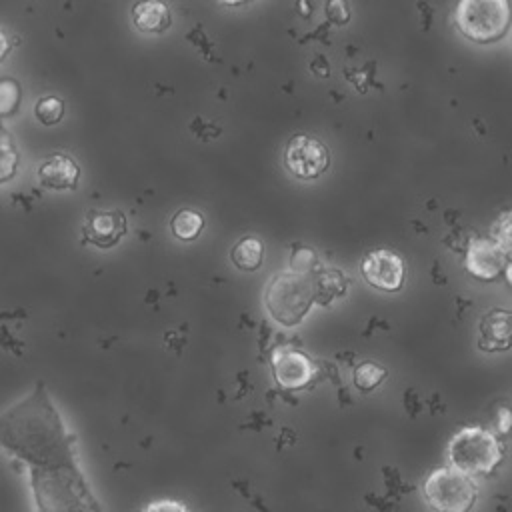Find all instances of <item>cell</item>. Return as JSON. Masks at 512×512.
<instances>
[{
	"mask_svg": "<svg viewBox=\"0 0 512 512\" xmlns=\"http://www.w3.org/2000/svg\"><path fill=\"white\" fill-rule=\"evenodd\" d=\"M0 446L26 462L30 472L78 468L74 438L62 426L40 384L30 398L0 416Z\"/></svg>",
	"mask_w": 512,
	"mask_h": 512,
	"instance_id": "cell-1",
	"label": "cell"
},
{
	"mask_svg": "<svg viewBox=\"0 0 512 512\" xmlns=\"http://www.w3.org/2000/svg\"><path fill=\"white\" fill-rule=\"evenodd\" d=\"M30 486L38 512H100L78 468L30 472Z\"/></svg>",
	"mask_w": 512,
	"mask_h": 512,
	"instance_id": "cell-2",
	"label": "cell"
},
{
	"mask_svg": "<svg viewBox=\"0 0 512 512\" xmlns=\"http://www.w3.org/2000/svg\"><path fill=\"white\" fill-rule=\"evenodd\" d=\"M500 460H502V444L492 432L480 426L462 428L448 442L450 468L470 478L480 474H490L500 464Z\"/></svg>",
	"mask_w": 512,
	"mask_h": 512,
	"instance_id": "cell-3",
	"label": "cell"
},
{
	"mask_svg": "<svg viewBox=\"0 0 512 512\" xmlns=\"http://www.w3.org/2000/svg\"><path fill=\"white\" fill-rule=\"evenodd\" d=\"M422 494L434 512H470L476 504L478 488L470 476L444 466L426 476Z\"/></svg>",
	"mask_w": 512,
	"mask_h": 512,
	"instance_id": "cell-4",
	"label": "cell"
},
{
	"mask_svg": "<svg viewBox=\"0 0 512 512\" xmlns=\"http://www.w3.org/2000/svg\"><path fill=\"white\" fill-rule=\"evenodd\" d=\"M314 298L316 288L310 278L304 274L286 272L270 280L266 290V308L280 324L294 326L304 318Z\"/></svg>",
	"mask_w": 512,
	"mask_h": 512,
	"instance_id": "cell-5",
	"label": "cell"
},
{
	"mask_svg": "<svg viewBox=\"0 0 512 512\" xmlns=\"http://www.w3.org/2000/svg\"><path fill=\"white\" fill-rule=\"evenodd\" d=\"M456 24L474 42H494L510 26L508 4L504 0H464L456 8Z\"/></svg>",
	"mask_w": 512,
	"mask_h": 512,
	"instance_id": "cell-6",
	"label": "cell"
},
{
	"mask_svg": "<svg viewBox=\"0 0 512 512\" xmlns=\"http://www.w3.org/2000/svg\"><path fill=\"white\" fill-rule=\"evenodd\" d=\"M330 156L326 146L306 134H296L284 150V166L300 180H314L328 168Z\"/></svg>",
	"mask_w": 512,
	"mask_h": 512,
	"instance_id": "cell-7",
	"label": "cell"
},
{
	"mask_svg": "<svg viewBox=\"0 0 512 512\" xmlns=\"http://www.w3.org/2000/svg\"><path fill=\"white\" fill-rule=\"evenodd\" d=\"M362 274L368 284L384 292H396L404 284V260L392 250H372L362 260Z\"/></svg>",
	"mask_w": 512,
	"mask_h": 512,
	"instance_id": "cell-8",
	"label": "cell"
},
{
	"mask_svg": "<svg viewBox=\"0 0 512 512\" xmlns=\"http://www.w3.org/2000/svg\"><path fill=\"white\" fill-rule=\"evenodd\" d=\"M128 232L126 218L120 210H90L82 228V238L98 248H112Z\"/></svg>",
	"mask_w": 512,
	"mask_h": 512,
	"instance_id": "cell-9",
	"label": "cell"
},
{
	"mask_svg": "<svg viewBox=\"0 0 512 512\" xmlns=\"http://www.w3.org/2000/svg\"><path fill=\"white\" fill-rule=\"evenodd\" d=\"M464 264L468 272L474 274L476 278L492 280L506 266V250L500 246V242L478 238L468 246Z\"/></svg>",
	"mask_w": 512,
	"mask_h": 512,
	"instance_id": "cell-10",
	"label": "cell"
},
{
	"mask_svg": "<svg viewBox=\"0 0 512 512\" xmlns=\"http://www.w3.org/2000/svg\"><path fill=\"white\" fill-rule=\"evenodd\" d=\"M272 366H274V378L282 388H302L310 382L314 374L312 362L296 352V350H278L272 356Z\"/></svg>",
	"mask_w": 512,
	"mask_h": 512,
	"instance_id": "cell-11",
	"label": "cell"
},
{
	"mask_svg": "<svg viewBox=\"0 0 512 512\" xmlns=\"http://www.w3.org/2000/svg\"><path fill=\"white\" fill-rule=\"evenodd\" d=\"M80 168L66 154H52L38 166V180L44 188L74 190L78 186Z\"/></svg>",
	"mask_w": 512,
	"mask_h": 512,
	"instance_id": "cell-12",
	"label": "cell"
},
{
	"mask_svg": "<svg viewBox=\"0 0 512 512\" xmlns=\"http://www.w3.org/2000/svg\"><path fill=\"white\" fill-rule=\"evenodd\" d=\"M510 344V312L508 310H492L484 316L480 324V340L478 346L486 352L508 348Z\"/></svg>",
	"mask_w": 512,
	"mask_h": 512,
	"instance_id": "cell-13",
	"label": "cell"
},
{
	"mask_svg": "<svg viewBox=\"0 0 512 512\" xmlns=\"http://www.w3.org/2000/svg\"><path fill=\"white\" fill-rule=\"evenodd\" d=\"M138 30L148 34H160L170 26V10L164 2H138L132 10Z\"/></svg>",
	"mask_w": 512,
	"mask_h": 512,
	"instance_id": "cell-14",
	"label": "cell"
},
{
	"mask_svg": "<svg viewBox=\"0 0 512 512\" xmlns=\"http://www.w3.org/2000/svg\"><path fill=\"white\" fill-rule=\"evenodd\" d=\"M232 262L240 270H256L260 268L264 260V246L256 236H246L242 238L234 248H232Z\"/></svg>",
	"mask_w": 512,
	"mask_h": 512,
	"instance_id": "cell-15",
	"label": "cell"
},
{
	"mask_svg": "<svg viewBox=\"0 0 512 512\" xmlns=\"http://www.w3.org/2000/svg\"><path fill=\"white\" fill-rule=\"evenodd\" d=\"M170 228H172V234L178 238V240H184V242H190L194 240L202 228H204V216L198 212V210H192V208H182L174 214L172 222H170Z\"/></svg>",
	"mask_w": 512,
	"mask_h": 512,
	"instance_id": "cell-16",
	"label": "cell"
},
{
	"mask_svg": "<svg viewBox=\"0 0 512 512\" xmlns=\"http://www.w3.org/2000/svg\"><path fill=\"white\" fill-rule=\"evenodd\" d=\"M384 376H386V370L382 366H378L374 362H362L354 370V384L358 390L368 392V390H374L382 382Z\"/></svg>",
	"mask_w": 512,
	"mask_h": 512,
	"instance_id": "cell-17",
	"label": "cell"
},
{
	"mask_svg": "<svg viewBox=\"0 0 512 512\" xmlns=\"http://www.w3.org/2000/svg\"><path fill=\"white\" fill-rule=\"evenodd\" d=\"M34 116L44 124V126H52L56 122H60V118L64 116V102L56 96H44L36 102L34 106Z\"/></svg>",
	"mask_w": 512,
	"mask_h": 512,
	"instance_id": "cell-18",
	"label": "cell"
},
{
	"mask_svg": "<svg viewBox=\"0 0 512 512\" xmlns=\"http://www.w3.org/2000/svg\"><path fill=\"white\" fill-rule=\"evenodd\" d=\"M20 104V84L12 78H0V116L12 114Z\"/></svg>",
	"mask_w": 512,
	"mask_h": 512,
	"instance_id": "cell-19",
	"label": "cell"
},
{
	"mask_svg": "<svg viewBox=\"0 0 512 512\" xmlns=\"http://www.w3.org/2000/svg\"><path fill=\"white\" fill-rule=\"evenodd\" d=\"M16 166H18V154L12 148V144L0 148V182L10 180L16 172Z\"/></svg>",
	"mask_w": 512,
	"mask_h": 512,
	"instance_id": "cell-20",
	"label": "cell"
},
{
	"mask_svg": "<svg viewBox=\"0 0 512 512\" xmlns=\"http://www.w3.org/2000/svg\"><path fill=\"white\" fill-rule=\"evenodd\" d=\"M142 512H190L186 504L176 500H156L150 502Z\"/></svg>",
	"mask_w": 512,
	"mask_h": 512,
	"instance_id": "cell-21",
	"label": "cell"
},
{
	"mask_svg": "<svg viewBox=\"0 0 512 512\" xmlns=\"http://www.w3.org/2000/svg\"><path fill=\"white\" fill-rule=\"evenodd\" d=\"M326 12H328V16H330L334 22H338V24H344V22H348V18H350L348 6H346L344 2H340V0L328 2Z\"/></svg>",
	"mask_w": 512,
	"mask_h": 512,
	"instance_id": "cell-22",
	"label": "cell"
},
{
	"mask_svg": "<svg viewBox=\"0 0 512 512\" xmlns=\"http://www.w3.org/2000/svg\"><path fill=\"white\" fill-rule=\"evenodd\" d=\"M10 52V40H8V34L0 28V62L8 56Z\"/></svg>",
	"mask_w": 512,
	"mask_h": 512,
	"instance_id": "cell-23",
	"label": "cell"
},
{
	"mask_svg": "<svg viewBox=\"0 0 512 512\" xmlns=\"http://www.w3.org/2000/svg\"><path fill=\"white\" fill-rule=\"evenodd\" d=\"M4 146H10V136H8V132L0 126V148H4Z\"/></svg>",
	"mask_w": 512,
	"mask_h": 512,
	"instance_id": "cell-24",
	"label": "cell"
},
{
	"mask_svg": "<svg viewBox=\"0 0 512 512\" xmlns=\"http://www.w3.org/2000/svg\"><path fill=\"white\" fill-rule=\"evenodd\" d=\"M508 430V412L502 410V432Z\"/></svg>",
	"mask_w": 512,
	"mask_h": 512,
	"instance_id": "cell-25",
	"label": "cell"
}]
</instances>
